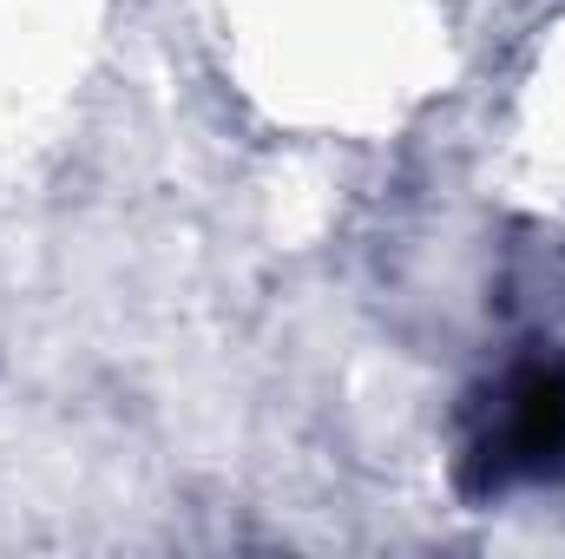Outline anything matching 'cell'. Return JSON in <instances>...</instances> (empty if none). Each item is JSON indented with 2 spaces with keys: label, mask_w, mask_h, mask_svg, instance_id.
<instances>
[{
  "label": "cell",
  "mask_w": 565,
  "mask_h": 559,
  "mask_svg": "<svg viewBox=\"0 0 565 559\" xmlns=\"http://www.w3.org/2000/svg\"><path fill=\"white\" fill-rule=\"evenodd\" d=\"M473 461L487 474V487H513V481H546L565 461V362H533L520 376H507L487 434L473 441Z\"/></svg>",
  "instance_id": "6da1fadb"
}]
</instances>
